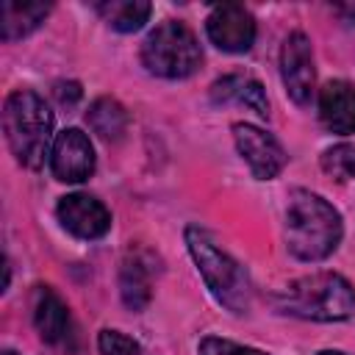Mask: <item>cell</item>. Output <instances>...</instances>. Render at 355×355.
Wrapping results in <instances>:
<instances>
[{"mask_svg": "<svg viewBox=\"0 0 355 355\" xmlns=\"http://www.w3.org/2000/svg\"><path fill=\"white\" fill-rule=\"evenodd\" d=\"M55 94H58V100L61 103H75L78 97H80V89H78V83H58L55 86Z\"/></svg>", "mask_w": 355, "mask_h": 355, "instance_id": "21", "label": "cell"}, {"mask_svg": "<svg viewBox=\"0 0 355 355\" xmlns=\"http://www.w3.org/2000/svg\"><path fill=\"white\" fill-rule=\"evenodd\" d=\"M50 169L64 183H80L94 172V147L78 128H67L55 136L50 150Z\"/></svg>", "mask_w": 355, "mask_h": 355, "instance_id": "9", "label": "cell"}, {"mask_svg": "<svg viewBox=\"0 0 355 355\" xmlns=\"http://www.w3.org/2000/svg\"><path fill=\"white\" fill-rule=\"evenodd\" d=\"M50 14V3H17V0H6L0 6V39L3 42H14L28 36L31 31H36L44 17Z\"/></svg>", "mask_w": 355, "mask_h": 355, "instance_id": "14", "label": "cell"}, {"mask_svg": "<svg viewBox=\"0 0 355 355\" xmlns=\"http://www.w3.org/2000/svg\"><path fill=\"white\" fill-rule=\"evenodd\" d=\"M233 139H236V150L250 164V169L258 180H272L286 166V150L280 147V141L272 133H266L255 125H247V122H236Z\"/></svg>", "mask_w": 355, "mask_h": 355, "instance_id": "7", "label": "cell"}, {"mask_svg": "<svg viewBox=\"0 0 355 355\" xmlns=\"http://www.w3.org/2000/svg\"><path fill=\"white\" fill-rule=\"evenodd\" d=\"M119 288H122V300L128 308L133 311H141L147 302H150V272L147 266L141 263V258L130 255L125 263H122V272H119Z\"/></svg>", "mask_w": 355, "mask_h": 355, "instance_id": "17", "label": "cell"}, {"mask_svg": "<svg viewBox=\"0 0 355 355\" xmlns=\"http://www.w3.org/2000/svg\"><path fill=\"white\" fill-rule=\"evenodd\" d=\"M275 305L283 313L313 319V322H341L355 311V288L347 277L336 272H319L297 277L275 294Z\"/></svg>", "mask_w": 355, "mask_h": 355, "instance_id": "3", "label": "cell"}, {"mask_svg": "<svg viewBox=\"0 0 355 355\" xmlns=\"http://www.w3.org/2000/svg\"><path fill=\"white\" fill-rule=\"evenodd\" d=\"M316 355H347V352H338V349H322V352H316Z\"/></svg>", "mask_w": 355, "mask_h": 355, "instance_id": "22", "label": "cell"}, {"mask_svg": "<svg viewBox=\"0 0 355 355\" xmlns=\"http://www.w3.org/2000/svg\"><path fill=\"white\" fill-rule=\"evenodd\" d=\"M214 103H241L258 116H269V103L263 94V86L250 75H225L211 86Z\"/></svg>", "mask_w": 355, "mask_h": 355, "instance_id": "13", "label": "cell"}, {"mask_svg": "<svg viewBox=\"0 0 355 355\" xmlns=\"http://www.w3.org/2000/svg\"><path fill=\"white\" fill-rule=\"evenodd\" d=\"M319 116L333 133H355V86L330 80L319 92Z\"/></svg>", "mask_w": 355, "mask_h": 355, "instance_id": "11", "label": "cell"}, {"mask_svg": "<svg viewBox=\"0 0 355 355\" xmlns=\"http://www.w3.org/2000/svg\"><path fill=\"white\" fill-rule=\"evenodd\" d=\"M97 347L103 355H139V344L119 330H103Z\"/></svg>", "mask_w": 355, "mask_h": 355, "instance_id": "19", "label": "cell"}, {"mask_svg": "<svg viewBox=\"0 0 355 355\" xmlns=\"http://www.w3.org/2000/svg\"><path fill=\"white\" fill-rule=\"evenodd\" d=\"M197 355H266V352L252 349V347H244V344H236V341H227V338L208 336V338L200 341Z\"/></svg>", "mask_w": 355, "mask_h": 355, "instance_id": "20", "label": "cell"}, {"mask_svg": "<svg viewBox=\"0 0 355 355\" xmlns=\"http://www.w3.org/2000/svg\"><path fill=\"white\" fill-rule=\"evenodd\" d=\"M97 11L114 31L133 33L147 22L153 6L147 0H105V3H97Z\"/></svg>", "mask_w": 355, "mask_h": 355, "instance_id": "15", "label": "cell"}, {"mask_svg": "<svg viewBox=\"0 0 355 355\" xmlns=\"http://www.w3.org/2000/svg\"><path fill=\"white\" fill-rule=\"evenodd\" d=\"M208 39L225 53H247L255 42V19L239 3L214 6L205 19Z\"/></svg>", "mask_w": 355, "mask_h": 355, "instance_id": "8", "label": "cell"}, {"mask_svg": "<svg viewBox=\"0 0 355 355\" xmlns=\"http://www.w3.org/2000/svg\"><path fill=\"white\" fill-rule=\"evenodd\" d=\"M86 122H89V128H92L97 136L111 139V141L119 139V136L128 130V114H125V108H122L116 100H111V97L94 100V103L89 105Z\"/></svg>", "mask_w": 355, "mask_h": 355, "instance_id": "16", "label": "cell"}, {"mask_svg": "<svg viewBox=\"0 0 355 355\" xmlns=\"http://www.w3.org/2000/svg\"><path fill=\"white\" fill-rule=\"evenodd\" d=\"M58 222L78 239H100L111 227L108 208L92 194H67L58 202Z\"/></svg>", "mask_w": 355, "mask_h": 355, "instance_id": "10", "label": "cell"}, {"mask_svg": "<svg viewBox=\"0 0 355 355\" xmlns=\"http://www.w3.org/2000/svg\"><path fill=\"white\" fill-rule=\"evenodd\" d=\"M3 355H17V352H11V349H6V352H3Z\"/></svg>", "mask_w": 355, "mask_h": 355, "instance_id": "23", "label": "cell"}, {"mask_svg": "<svg viewBox=\"0 0 355 355\" xmlns=\"http://www.w3.org/2000/svg\"><path fill=\"white\" fill-rule=\"evenodd\" d=\"M141 61H144L147 72H153L158 78L178 80V78H189L197 72L202 53H200L194 33L183 22L166 19L155 31H150V36L144 39Z\"/></svg>", "mask_w": 355, "mask_h": 355, "instance_id": "5", "label": "cell"}, {"mask_svg": "<svg viewBox=\"0 0 355 355\" xmlns=\"http://www.w3.org/2000/svg\"><path fill=\"white\" fill-rule=\"evenodd\" d=\"M280 78L283 86L288 92V97L297 105L311 103L313 94V83H316V72H313V55H311V42L305 33L294 31L286 36L283 47H280Z\"/></svg>", "mask_w": 355, "mask_h": 355, "instance_id": "6", "label": "cell"}, {"mask_svg": "<svg viewBox=\"0 0 355 355\" xmlns=\"http://www.w3.org/2000/svg\"><path fill=\"white\" fill-rule=\"evenodd\" d=\"M3 130L14 158L22 166L39 169L44 155L53 150V111L31 89H17L3 105Z\"/></svg>", "mask_w": 355, "mask_h": 355, "instance_id": "2", "label": "cell"}, {"mask_svg": "<svg viewBox=\"0 0 355 355\" xmlns=\"http://www.w3.org/2000/svg\"><path fill=\"white\" fill-rule=\"evenodd\" d=\"M322 169L336 178V180H349L355 178V147L352 144H336L330 150H324L322 155Z\"/></svg>", "mask_w": 355, "mask_h": 355, "instance_id": "18", "label": "cell"}, {"mask_svg": "<svg viewBox=\"0 0 355 355\" xmlns=\"http://www.w3.org/2000/svg\"><path fill=\"white\" fill-rule=\"evenodd\" d=\"M186 244L208 291L216 297V302L230 308L233 313H244L250 308V280L244 269L225 250H219L211 241V236L200 227L186 230Z\"/></svg>", "mask_w": 355, "mask_h": 355, "instance_id": "4", "label": "cell"}, {"mask_svg": "<svg viewBox=\"0 0 355 355\" xmlns=\"http://www.w3.org/2000/svg\"><path fill=\"white\" fill-rule=\"evenodd\" d=\"M33 324L39 336L50 344H61L69 333V311L61 297L47 286H39L33 291Z\"/></svg>", "mask_w": 355, "mask_h": 355, "instance_id": "12", "label": "cell"}, {"mask_svg": "<svg viewBox=\"0 0 355 355\" xmlns=\"http://www.w3.org/2000/svg\"><path fill=\"white\" fill-rule=\"evenodd\" d=\"M341 216L319 194L294 189L286 205V244L300 261H322L341 241Z\"/></svg>", "mask_w": 355, "mask_h": 355, "instance_id": "1", "label": "cell"}]
</instances>
